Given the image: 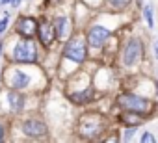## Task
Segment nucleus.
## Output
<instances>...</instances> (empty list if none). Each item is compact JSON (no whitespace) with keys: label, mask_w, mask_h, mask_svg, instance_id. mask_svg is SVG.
<instances>
[{"label":"nucleus","mask_w":158,"mask_h":143,"mask_svg":"<svg viewBox=\"0 0 158 143\" xmlns=\"http://www.w3.org/2000/svg\"><path fill=\"white\" fill-rule=\"evenodd\" d=\"M13 59L15 61H23V63H34L37 59V50L35 45L32 43V39H24L21 41L15 48H13Z\"/></svg>","instance_id":"1"},{"label":"nucleus","mask_w":158,"mask_h":143,"mask_svg":"<svg viewBox=\"0 0 158 143\" xmlns=\"http://www.w3.org/2000/svg\"><path fill=\"white\" fill-rule=\"evenodd\" d=\"M117 104H119L121 108H127V110L136 112V113H141V112H147V110H149V100L143 99V97L132 95V93L119 95V97H117Z\"/></svg>","instance_id":"2"},{"label":"nucleus","mask_w":158,"mask_h":143,"mask_svg":"<svg viewBox=\"0 0 158 143\" xmlns=\"http://www.w3.org/2000/svg\"><path fill=\"white\" fill-rule=\"evenodd\" d=\"M65 58L71 59V61H74V63L84 61L86 59V43L80 37L69 41L67 47H65Z\"/></svg>","instance_id":"3"},{"label":"nucleus","mask_w":158,"mask_h":143,"mask_svg":"<svg viewBox=\"0 0 158 143\" xmlns=\"http://www.w3.org/2000/svg\"><path fill=\"white\" fill-rule=\"evenodd\" d=\"M141 43L138 41V39H132L128 45H127V48H125V54H123V61H125V65H134V63H138L139 59H141Z\"/></svg>","instance_id":"4"},{"label":"nucleus","mask_w":158,"mask_h":143,"mask_svg":"<svg viewBox=\"0 0 158 143\" xmlns=\"http://www.w3.org/2000/svg\"><path fill=\"white\" fill-rule=\"evenodd\" d=\"M23 132H24L26 136L39 137V136H43V134L47 132V126H45V123L39 121V119H28V121L23 123Z\"/></svg>","instance_id":"5"},{"label":"nucleus","mask_w":158,"mask_h":143,"mask_svg":"<svg viewBox=\"0 0 158 143\" xmlns=\"http://www.w3.org/2000/svg\"><path fill=\"white\" fill-rule=\"evenodd\" d=\"M108 35H110L108 28H102V26H93V28L88 32V41H89V45H91V47L99 48V47L106 41V37H108Z\"/></svg>","instance_id":"6"},{"label":"nucleus","mask_w":158,"mask_h":143,"mask_svg":"<svg viewBox=\"0 0 158 143\" xmlns=\"http://www.w3.org/2000/svg\"><path fill=\"white\" fill-rule=\"evenodd\" d=\"M17 30H19V34H21V35H24V37H32V35L37 32V24H35V21H34V19L26 17V19H21V21H19Z\"/></svg>","instance_id":"7"},{"label":"nucleus","mask_w":158,"mask_h":143,"mask_svg":"<svg viewBox=\"0 0 158 143\" xmlns=\"http://www.w3.org/2000/svg\"><path fill=\"white\" fill-rule=\"evenodd\" d=\"M37 30H39V39H41L43 45H50V43L54 41V28H52L47 21H43Z\"/></svg>","instance_id":"8"},{"label":"nucleus","mask_w":158,"mask_h":143,"mask_svg":"<svg viewBox=\"0 0 158 143\" xmlns=\"http://www.w3.org/2000/svg\"><path fill=\"white\" fill-rule=\"evenodd\" d=\"M30 84V76L23 71H13V76H11V86L15 89H23Z\"/></svg>","instance_id":"9"},{"label":"nucleus","mask_w":158,"mask_h":143,"mask_svg":"<svg viewBox=\"0 0 158 143\" xmlns=\"http://www.w3.org/2000/svg\"><path fill=\"white\" fill-rule=\"evenodd\" d=\"M54 28H56V35L60 39H63L69 34V19L67 17H58L54 21Z\"/></svg>","instance_id":"10"},{"label":"nucleus","mask_w":158,"mask_h":143,"mask_svg":"<svg viewBox=\"0 0 158 143\" xmlns=\"http://www.w3.org/2000/svg\"><path fill=\"white\" fill-rule=\"evenodd\" d=\"M8 100H10V108L15 110V112H19V110L23 108V100H24V99H23L21 95H17V93L11 91V93H8Z\"/></svg>","instance_id":"11"},{"label":"nucleus","mask_w":158,"mask_h":143,"mask_svg":"<svg viewBox=\"0 0 158 143\" xmlns=\"http://www.w3.org/2000/svg\"><path fill=\"white\" fill-rule=\"evenodd\" d=\"M91 95H93V91L88 88V89H84V91H80V93H74V95H73V100L78 102V104H84V102H88V100L91 99Z\"/></svg>","instance_id":"12"},{"label":"nucleus","mask_w":158,"mask_h":143,"mask_svg":"<svg viewBox=\"0 0 158 143\" xmlns=\"http://www.w3.org/2000/svg\"><path fill=\"white\" fill-rule=\"evenodd\" d=\"M121 121L127 123V125H134V126L141 123V119L136 115V112H134V113H125V115H121Z\"/></svg>","instance_id":"13"},{"label":"nucleus","mask_w":158,"mask_h":143,"mask_svg":"<svg viewBox=\"0 0 158 143\" xmlns=\"http://www.w3.org/2000/svg\"><path fill=\"white\" fill-rule=\"evenodd\" d=\"M143 17H145V22L149 24V28H152L154 22H152V8L151 6H145L143 8Z\"/></svg>","instance_id":"14"},{"label":"nucleus","mask_w":158,"mask_h":143,"mask_svg":"<svg viewBox=\"0 0 158 143\" xmlns=\"http://www.w3.org/2000/svg\"><path fill=\"white\" fill-rule=\"evenodd\" d=\"M110 2H112L114 8H125V6L130 2V0H110Z\"/></svg>","instance_id":"15"},{"label":"nucleus","mask_w":158,"mask_h":143,"mask_svg":"<svg viewBox=\"0 0 158 143\" xmlns=\"http://www.w3.org/2000/svg\"><path fill=\"white\" fill-rule=\"evenodd\" d=\"M141 141H143V143H147V141H154V136H152V134H149V132H145V134H143V137H141Z\"/></svg>","instance_id":"16"},{"label":"nucleus","mask_w":158,"mask_h":143,"mask_svg":"<svg viewBox=\"0 0 158 143\" xmlns=\"http://www.w3.org/2000/svg\"><path fill=\"white\" fill-rule=\"evenodd\" d=\"M132 136H134V128H128V130L125 132V141H130Z\"/></svg>","instance_id":"17"},{"label":"nucleus","mask_w":158,"mask_h":143,"mask_svg":"<svg viewBox=\"0 0 158 143\" xmlns=\"http://www.w3.org/2000/svg\"><path fill=\"white\" fill-rule=\"evenodd\" d=\"M6 26H8V17H4L2 21H0V34L6 30Z\"/></svg>","instance_id":"18"},{"label":"nucleus","mask_w":158,"mask_h":143,"mask_svg":"<svg viewBox=\"0 0 158 143\" xmlns=\"http://www.w3.org/2000/svg\"><path fill=\"white\" fill-rule=\"evenodd\" d=\"M154 52H156V59H158V41L154 43Z\"/></svg>","instance_id":"19"},{"label":"nucleus","mask_w":158,"mask_h":143,"mask_svg":"<svg viewBox=\"0 0 158 143\" xmlns=\"http://www.w3.org/2000/svg\"><path fill=\"white\" fill-rule=\"evenodd\" d=\"M0 139H2V126H0Z\"/></svg>","instance_id":"20"},{"label":"nucleus","mask_w":158,"mask_h":143,"mask_svg":"<svg viewBox=\"0 0 158 143\" xmlns=\"http://www.w3.org/2000/svg\"><path fill=\"white\" fill-rule=\"evenodd\" d=\"M0 54H2V43H0Z\"/></svg>","instance_id":"21"},{"label":"nucleus","mask_w":158,"mask_h":143,"mask_svg":"<svg viewBox=\"0 0 158 143\" xmlns=\"http://www.w3.org/2000/svg\"><path fill=\"white\" fill-rule=\"evenodd\" d=\"M156 88H158V84H156ZM156 93H158V89H156Z\"/></svg>","instance_id":"22"},{"label":"nucleus","mask_w":158,"mask_h":143,"mask_svg":"<svg viewBox=\"0 0 158 143\" xmlns=\"http://www.w3.org/2000/svg\"><path fill=\"white\" fill-rule=\"evenodd\" d=\"M0 76H2V75H0Z\"/></svg>","instance_id":"23"}]
</instances>
